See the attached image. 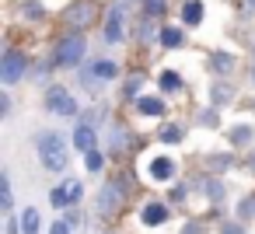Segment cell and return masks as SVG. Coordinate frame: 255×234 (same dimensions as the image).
<instances>
[{
  "label": "cell",
  "mask_w": 255,
  "mask_h": 234,
  "mask_svg": "<svg viewBox=\"0 0 255 234\" xmlns=\"http://www.w3.org/2000/svg\"><path fill=\"white\" fill-rule=\"evenodd\" d=\"M35 150H39V161L46 171H67L70 164V150H67V140L56 133V129H46L35 136Z\"/></svg>",
  "instance_id": "obj_1"
},
{
  "label": "cell",
  "mask_w": 255,
  "mask_h": 234,
  "mask_svg": "<svg viewBox=\"0 0 255 234\" xmlns=\"http://www.w3.org/2000/svg\"><path fill=\"white\" fill-rule=\"evenodd\" d=\"M84 53H88V42H84L81 32H74V35H67V39L56 46L53 63H56V67H77V63L84 60Z\"/></svg>",
  "instance_id": "obj_2"
},
{
  "label": "cell",
  "mask_w": 255,
  "mask_h": 234,
  "mask_svg": "<svg viewBox=\"0 0 255 234\" xmlns=\"http://www.w3.org/2000/svg\"><path fill=\"white\" fill-rule=\"evenodd\" d=\"M81 196H84V182H81V178H63V185L49 189L53 210H70V206L81 203Z\"/></svg>",
  "instance_id": "obj_3"
},
{
  "label": "cell",
  "mask_w": 255,
  "mask_h": 234,
  "mask_svg": "<svg viewBox=\"0 0 255 234\" xmlns=\"http://www.w3.org/2000/svg\"><path fill=\"white\" fill-rule=\"evenodd\" d=\"M25 67H28V56H25L21 49H7L4 60H0V81H4L7 88L18 84V81L25 77Z\"/></svg>",
  "instance_id": "obj_4"
},
{
  "label": "cell",
  "mask_w": 255,
  "mask_h": 234,
  "mask_svg": "<svg viewBox=\"0 0 255 234\" xmlns=\"http://www.w3.org/2000/svg\"><path fill=\"white\" fill-rule=\"evenodd\" d=\"M46 109L56 116H77V102L67 88H49L46 91Z\"/></svg>",
  "instance_id": "obj_5"
},
{
  "label": "cell",
  "mask_w": 255,
  "mask_h": 234,
  "mask_svg": "<svg viewBox=\"0 0 255 234\" xmlns=\"http://www.w3.org/2000/svg\"><path fill=\"white\" fill-rule=\"evenodd\" d=\"M98 136H95V126L91 122H77V129H74V147L81 150V154H95L98 147Z\"/></svg>",
  "instance_id": "obj_6"
},
{
  "label": "cell",
  "mask_w": 255,
  "mask_h": 234,
  "mask_svg": "<svg viewBox=\"0 0 255 234\" xmlns=\"http://www.w3.org/2000/svg\"><path fill=\"white\" fill-rule=\"evenodd\" d=\"M119 74V63L116 60H98L91 70H81V81H112Z\"/></svg>",
  "instance_id": "obj_7"
},
{
  "label": "cell",
  "mask_w": 255,
  "mask_h": 234,
  "mask_svg": "<svg viewBox=\"0 0 255 234\" xmlns=\"http://www.w3.org/2000/svg\"><path fill=\"white\" fill-rule=\"evenodd\" d=\"M168 217H171V206H168V203H147L143 213H140V220H143L147 227H161Z\"/></svg>",
  "instance_id": "obj_8"
},
{
  "label": "cell",
  "mask_w": 255,
  "mask_h": 234,
  "mask_svg": "<svg viewBox=\"0 0 255 234\" xmlns=\"http://www.w3.org/2000/svg\"><path fill=\"white\" fill-rule=\"evenodd\" d=\"M119 203H123V189H119V185H112V182H109V185H102V192H98V210H102V213H112Z\"/></svg>",
  "instance_id": "obj_9"
},
{
  "label": "cell",
  "mask_w": 255,
  "mask_h": 234,
  "mask_svg": "<svg viewBox=\"0 0 255 234\" xmlns=\"http://www.w3.org/2000/svg\"><path fill=\"white\" fill-rule=\"evenodd\" d=\"M105 42H123V7H112L105 18Z\"/></svg>",
  "instance_id": "obj_10"
},
{
  "label": "cell",
  "mask_w": 255,
  "mask_h": 234,
  "mask_svg": "<svg viewBox=\"0 0 255 234\" xmlns=\"http://www.w3.org/2000/svg\"><path fill=\"white\" fill-rule=\"evenodd\" d=\"M150 178H154V182H171V178H175V164H171L168 157H154V161H150Z\"/></svg>",
  "instance_id": "obj_11"
},
{
  "label": "cell",
  "mask_w": 255,
  "mask_h": 234,
  "mask_svg": "<svg viewBox=\"0 0 255 234\" xmlns=\"http://www.w3.org/2000/svg\"><path fill=\"white\" fill-rule=\"evenodd\" d=\"M203 11H206V7L199 4V0H189V4L182 7V21H185V25H199V21H203Z\"/></svg>",
  "instance_id": "obj_12"
},
{
  "label": "cell",
  "mask_w": 255,
  "mask_h": 234,
  "mask_svg": "<svg viewBox=\"0 0 255 234\" xmlns=\"http://www.w3.org/2000/svg\"><path fill=\"white\" fill-rule=\"evenodd\" d=\"M91 18H95V14H91V4H77V7H74V14H70V25H74V28H81V25H88Z\"/></svg>",
  "instance_id": "obj_13"
},
{
  "label": "cell",
  "mask_w": 255,
  "mask_h": 234,
  "mask_svg": "<svg viewBox=\"0 0 255 234\" xmlns=\"http://www.w3.org/2000/svg\"><path fill=\"white\" fill-rule=\"evenodd\" d=\"M210 63H213V67H210L213 74H227V70L234 67V56H231V53H213V60H210Z\"/></svg>",
  "instance_id": "obj_14"
},
{
  "label": "cell",
  "mask_w": 255,
  "mask_h": 234,
  "mask_svg": "<svg viewBox=\"0 0 255 234\" xmlns=\"http://www.w3.org/2000/svg\"><path fill=\"white\" fill-rule=\"evenodd\" d=\"M136 109H140L143 116H161V112H164V102H161V98H140Z\"/></svg>",
  "instance_id": "obj_15"
},
{
  "label": "cell",
  "mask_w": 255,
  "mask_h": 234,
  "mask_svg": "<svg viewBox=\"0 0 255 234\" xmlns=\"http://www.w3.org/2000/svg\"><path fill=\"white\" fill-rule=\"evenodd\" d=\"M21 231H25V234H39V213H35L32 206L21 213Z\"/></svg>",
  "instance_id": "obj_16"
},
{
  "label": "cell",
  "mask_w": 255,
  "mask_h": 234,
  "mask_svg": "<svg viewBox=\"0 0 255 234\" xmlns=\"http://www.w3.org/2000/svg\"><path fill=\"white\" fill-rule=\"evenodd\" d=\"M161 46L178 49V46H182V32H178V28H164V32H161Z\"/></svg>",
  "instance_id": "obj_17"
},
{
  "label": "cell",
  "mask_w": 255,
  "mask_h": 234,
  "mask_svg": "<svg viewBox=\"0 0 255 234\" xmlns=\"http://www.w3.org/2000/svg\"><path fill=\"white\" fill-rule=\"evenodd\" d=\"M178 88H182V77L175 70H164L161 74V91H178Z\"/></svg>",
  "instance_id": "obj_18"
},
{
  "label": "cell",
  "mask_w": 255,
  "mask_h": 234,
  "mask_svg": "<svg viewBox=\"0 0 255 234\" xmlns=\"http://www.w3.org/2000/svg\"><path fill=\"white\" fill-rule=\"evenodd\" d=\"M0 196H4V210L11 213V206H14V192H11V178H7V175H0Z\"/></svg>",
  "instance_id": "obj_19"
},
{
  "label": "cell",
  "mask_w": 255,
  "mask_h": 234,
  "mask_svg": "<svg viewBox=\"0 0 255 234\" xmlns=\"http://www.w3.org/2000/svg\"><path fill=\"white\" fill-rule=\"evenodd\" d=\"M164 4H168V0H143V14H147V21H150V18H161Z\"/></svg>",
  "instance_id": "obj_20"
},
{
  "label": "cell",
  "mask_w": 255,
  "mask_h": 234,
  "mask_svg": "<svg viewBox=\"0 0 255 234\" xmlns=\"http://www.w3.org/2000/svg\"><path fill=\"white\" fill-rule=\"evenodd\" d=\"M161 140H164V143H178V140H182V126H164V129H161Z\"/></svg>",
  "instance_id": "obj_21"
},
{
  "label": "cell",
  "mask_w": 255,
  "mask_h": 234,
  "mask_svg": "<svg viewBox=\"0 0 255 234\" xmlns=\"http://www.w3.org/2000/svg\"><path fill=\"white\" fill-rule=\"evenodd\" d=\"M231 98V88L227 84H213V105H220V102H227Z\"/></svg>",
  "instance_id": "obj_22"
},
{
  "label": "cell",
  "mask_w": 255,
  "mask_h": 234,
  "mask_svg": "<svg viewBox=\"0 0 255 234\" xmlns=\"http://www.w3.org/2000/svg\"><path fill=\"white\" fill-rule=\"evenodd\" d=\"M206 189H210V199H213V203H220V199H224V185H220L217 178H210V185H206Z\"/></svg>",
  "instance_id": "obj_23"
},
{
  "label": "cell",
  "mask_w": 255,
  "mask_h": 234,
  "mask_svg": "<svg viewBox=\"0 0 255 234\" xmlns=\"http://www.w3.org/2000/svg\"><path fill=\"white\" fill-rule=\"evenodd\" d=\"M140 84H143V77H129V81H126V98H136Z\"/></svg>",
  "instance_id": "obj_24"
},
{
  "label": "cell",
  "mask_w": 255,
  "mask_h": 234,
  "mask_svg": "<svg viewBox=\"0 0 255 234\" xmlns=\"http://www.w3.org/2000/svg\"><path fill=\"white\" fill-rule=\"evenodd\" d=\"M241 220H248V217H255V199H245L241 203V213H238Z\"/></svg>",
  "instance_id": "obj_25"
},
{
  "label": "cell",
  "mask_w": 255,
  "mask_h": 234,
  "mask_svg": "<svg viewBox=\"0 0 255 234\" xmlns=\"http://www.w3.org/2000/svg\"><path fill=\"white\" fill-rule=\"evenodd\" d=\"M102 168V154L95 150V154H88V171H98Z\"/></svg>",
  "instance_id": "obj_26"
},
{
  "label": "cell",
  "mask_w": 255,
  "mask_h": 234,
  "mask_svg": "<svg viewBox=\"0 0 255 234\" xmlns=\"http://www.w3.org/2000/svg\"><path fill=\"white\" fill-rule=\"evenodd\" d=\"M49 234H70V224H67V220H56V224L49 227Z\"/></svg>",
  "instance_id": "obj_27"
},
{
  "label": "cell",
  "mask_w": 255,
  "mask_h": 234,
  "mask_svg": "<svg viewBox=\"0 0 255 234\" xmlns=\"http://www.w3.org/2000/svg\"><path fill=\"white\" fill-rule=\"evenodd\" d=\"M231 140H234V143H245V140H248V129H234Z\"/></svg>",
  "instance_id": "obj_28"
},
{
  "label": "cell",
  "mask_w": 255,
  "mask_h": 234,
  "mask_svg": "<svg viewBox=\"0 0 255 234\" xmlns=\"http://www.w3.org/2000/svg\"><path fill=\"white\" fill-rule=\"evenodd\" d=\"M220 234H241V224H227V227H220Z\"/></svg>",
  "instance_id": "obj_29"
},
{
  "label": "cell",
  "mask_w": 255,
  "mask_h": 234,
  "mask_svg": "<svg viewBox=\"0 0 255 234\" xmlns=\"http://www.w3.org/2000/svg\"><path fill=\"white\" fill-rule=\"evenodd\" d=\"M182 234H203V227H199V224H185V231H182Z\"/></svg>",
  "instance_id": "obj_30"
},
{
  "label": "cell",
  "mask_w": 255,
  "mask_h": 234,
  "mask_svg": "<svg viewBox=\"0 0 255 234\" xmlns=\"http://www.w3.org/2000/svg\"><path fill=\"white\" fill-rule=\"evenodd\" d=\"M7 234H18V220H7Z\"/></svg>",
  "instance_id": "obj_31"
}]
</instances>
